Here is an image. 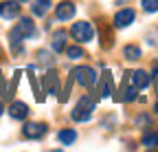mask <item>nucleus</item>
Wrapping results in <instances>:
<instances>
[{"mask_svg":"<svg viewBox=\"0 0 158 152\" xmlns=\"http://www.w3.org/2000/svg\"><path fill=\"white\" fill-rule=\"evenodd\" d=\"M134 18H136L134 9H121V11H116V15H114V27L116 29H125V27H130L134 22Z\"/></svg>","mask_w":158,"mask_h":152,"instance_id":"6e6552de","label":"nucleus"},{"mask_svg":"<svg viewBox=\"0 0 158 152\" xmlns=\"http://www.w3.org/2000/svg\"><path fill=\"white\" fill-rule=\"evenodd\" d=\"M73 80L77 84H81L84 88H92L97 84V73L90 68V66H77L73 71Z\"/></svg>","mask_w":158,"mask_h":152,"instance_id":"7ed1b4c3","label":"nucleus"},{"mask_svg":"<svg viewBox=\"0 0 158 152\" xmlns=\"http://www.w3.org/2000/svg\"><path fill=\"white\" fill-rule=\"evenodd\" d=\"M154 88H156V90H158V71H156V73H154Z\"/></svg>","mask_w":158,"mask_h":152,"instance_id":"4be33fe9","label":"nucleus"},{"mask_svg":"<svg viewBox=\"0 0 158 152\" xmlns=\"http://www.w3.org/2000/svg\"><path fill=\"white\" fill-rule=\"evenodd\" d=\"M7 95V88H5V77H2V73H0V99H2Z\"/></svg>","mask_w":158,"mask_h":152,"instance_id":"412c9836","label":"nucleus"},{"mask_svg":"<svg viewBox=\"0 0 158 152\" xmlns=\"http://www.w3.org/2000/svg\"><path fill=\"white\" fill-rule=\"evenodd\" d=\"M31 35H35V24H33L31 18H22V20L11 29V33H9L11 51L20 53V51H22V40H27V37H31Z\"/></svg>","mask_w":158,"mask_h":152,"instance_id":"f257e3e1","label":"nucleus"},{"mask_svg":"<svg viewBox=\"0 0 158 152\" xmlns=\"http://www.w3.org/2000/svg\"><path fill=\"white\" fill-rule=\"evenodd\" d=\"M66 55L70 60H79V58H84V49L81 46H68L66 49Z\"/></svg>","mask_w":158,"mask_h":152,"instance_id":"a211bd4d","label":"nucleus"},{"mask_svg":"<svg viewBox=\"0 0 158 152\" xmlns=\"http://www.w3.org/2000/svg\"><path fill=\"white\" fill-rule=\"evenodd\" d=\"M20 15V5L9 0V2H0V18H5V20H13V18Z\"/></svg>","mask_w":158,"mask_h":152,"instance_id":"1a4fd4ad","label":"nucleus"},{"mask_svg":"<svg viewBox=\"0 0 158 152\" xmlns=\"http://www.w3.org/2000/svg\"><path fill=\"white\" fill-rule=\"evenodd\" d=\"M127 80H130V84L136 86L138 90H143V88H147V86L152 84V77H149L145 71H132V73H127Z\"/></svg>","mask_w":158,"mask_h":152,"instance_id":"423d86ee","label":"nucleus"},{"mask_svg":"<svg viewBox=\"0 0 158 152\" xmlns=\"http://www.w3.org/2000/svg\"><path fill=\"white\" fill-rule=\"evenodd\" d=\"M42 93H48V95H57L59 93V77H57L55 71H48L42 77Z\"/></svg>","mask_w":158,"mask_h":152,"instance_id":"39448f33","label":"nucleus"},{"mask_svg":"<svg viewBox=\"0 0 158 152\" xmlns=\"http://www.w3.org/2000/svg\"><path fill=\"white\" fill-rule=\"evenodd\" d=\"M55 15H57V20H70V18L75 15V5L68 2V0H64V2H59L57 9H55Z\"/></svg>","mask_w":158,"mask_h":152,"instance_id":"9d476101","label":"nucleus"},{"mask_svg":"<svg viewBox=\"0 0 158 152\" xmlns=\"http://www.w3.org/2000/svg\"><path fill=\"white\" fill-rule=\"evenodd\" d=\"M37 58H40V64H44V66H51V64H53L51 53H46V51H40V53H37Z\"/></svg>","mask_w":158,"mask_h":152,"instance_id":"6ab92c4d","label":"nucleus"},{"mask_svg":"<svg viewBox=\"0 0 158 152\" xmlns=\"http://www.w3.org/2000/svg\"><path fill=\"white\" fill-rule=\"evenodd\" d=\"M48 9H51V0H33V7H31V11L35 13V15H46L48 13Z\"/></svg>","mask_w":158,"mask_h":152,"instance_id":"4468645a","label":"nucleus"},{"mask_svg":"<svg viewBox=\"0 0 158 152\" xmlns=\"http://www.w3.org/2000/svg\"><path fill=\"white\" fill-rule=\"evenodd\" d=\"M18 2H27V0H18Z\"/></svg>","mask_w":158,"mask_h":152,"instance_id":"b1692460","label":"nucleus"},{"mask_svg":"<svg viewBox=\"0 0 158 152\" xmlns=\"http://www.w3.org/2000/svg\"><path fill=\"white\" fill-rule=\"evenodd\" d=\"M92 110H94V99L86 95V97H81V99L77 102V106L73 108V115L70 117L75 121H88L92 117Z\"/></svg>","mask_w":158,"mask_h":152,"instance_id":"f03ea898","label":"nucleus"},{"mask_svg":"<svg viewBox=\"0 0 158 152\" xmlns=\"http://www.w3.org/2000/svg\"><path fill=\"white\" fill-rule=\"evenodd\" d=\"M123 58H125V60H132V62H136L138 58H141V49H138L136 44H127V46L123 49Z\"/></svg>","mask_w":158,"mask_h":152,"instance_id":"dca6fc26","label":"nucleus"},{"mask_svg":"<svg viewBox=\"0 0 158 152\" xmlns=\"http://www.w3.org/2000/svg\"><path fill=\"white\" fill-rule=\"evenodd\" d=\"M112 90H114V86H112V75H110V71H103L101 82H99V95H101V97H108Z\"/></svg>","mask_w":158,"mask_h":152,"instance_id":"f8f14e48","label":"nucleus"},{"mask_svg":"<svg viewBox=\"0 0 158 152\" xmlns=\"http://www.w3.org/2000/svg\"><path fill=\"white\" fill-rule=\"evenodd\" d=\"M46 130H48L46 124H27V126L22 128V135H24L27 139H42V137L46 135Z\"/></svg>","mask_w":158,"mask_h":152,"instance_id":"0eeeda50","label":"nucleus"},{"mask_svg":"<svg viewBox=\"0 0 158 152\" xmlns=\"http://www.w3.org/2000/svg\"><path fill=\"white\" fill-rule=\"evenodd\" d=\"M51 46H53V51L55 53H62V51H66V31H55L53 33V42H51Z\"/></svg>","mask_w":158,"mask_h":152,"instance_id":"ddd939ff","label":"nucleus"},{"mask_svg":"<svg viewBox=\"0 0 158 152\" xmlns=\"http://www.w3.org/2000/svg\"><path fill=\"white\" fill-rule=\"evenodd\" d=\"M57 137H59V141H62L64 145H70V143H75V139H77V132L68 128V130H62Z\"/></svg>","mask_w":158,"mask_h":152,"instance_id":"f3484780","label":"nucleus"},{"mask_svg":"<svg viewBox=\"0 0 158 152\" xmlns=\"http://www.w3.org/2000/svg\"><path fill=\"white\" fill-rule=\"evenodd\" d=\"M156 115H158V104H156Z\"/></svg>","mask_w":158,"mask_h":152,"instance_id":"5701e85b","label":"nucleus"},{"mask_svg":"<svg viewBox=\"0 0 158 152\" xmlns=\"http://www.w3.org/2000/svg\"><path fill=\"white\" fill-rule=\"evenodd\" d=\"M70 35L75 37L77 42L86 44V42H90L92 37H94V29H92L90 22H75L73 29H70Z\"/></svg>","mask_w":158,"mask_h":152,"instance_id":"20e7f679","label":"nucleus"},{"mask_svg":"<svg viewBox=\"0 0 158 152\" xmlns=\"http://www.w3.org/2000/svg\"><path fill=\"white\" fill-rule=\"evenodd\" d=\"M9 115H11L13 119H27L29 106H27L24 102H13V104L9 106Z\"/></svg>","mask_w":158,"mask_h":152,"instance_id":"9b49d317","label":"nucleus"},{"mask_svg":"<svg viewBox=\"0 0 158 152\" xmlns=\"http://www.w3.org/2000/svg\"><path fill=\"white\" fill-rule=\"evenodd\" d=\"M143 145H145V148H149V150L158 148V132H154V130L145 132V135H143Z\"/></svg>","mask_w":158,"mask_h":152,"instance_id":"2eb2a0df","label":"nucleus"},{"mask_svg":"<svg viewBox=\"0 0 158 152\" xmlns=\"http://www.w3.org/2000/svg\"><path fill=\"white\" fill-rule=\"evenodd\" d=\"M145 11H158V0H141Z\"/></svg>","mask_w":158,"mask_h":152,"instance_id":"aec40b11","label":"nucleus"},{"mask_svg":"<svg viewBox=\"0 0 158 152\" xmlns=\"http://www.w3.org/2000/svg\"><path fill=\"white\" fill-rule=\"evenodd\" d=\"M0 110H2V108H0Z\"/></svg>","mask_w":158,"mask_h":152,"instance_id":"393cba45","label":"nucleus"}]
</instances>
